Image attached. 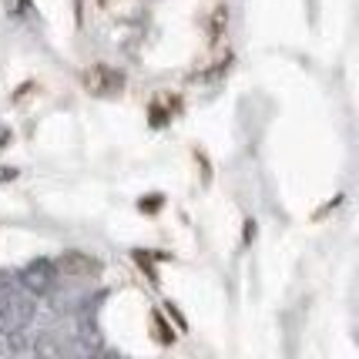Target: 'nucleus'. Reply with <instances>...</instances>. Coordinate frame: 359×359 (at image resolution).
Instances as JSON below:
<instances>
[{
    "label": "nucleus",
    "mask_w": 359,
    "mask_h": 359,
    "mask_svg": "<svg viewBox=\"0 0 359 359\" xmlns=\"http://www.w3.org/2000/svg\"><path fill=\"white\" fill-rule=\"evenodd\" d=\"M31 316H34L31 299L11 282H0V332L14 336V332H20L31 323Z\"/></svg>",
    "instance_id": "obj_1"
},
{
    "label": "nucleus",
    "mask_w": 359,
    "mask_h": 359,
    "mask_svg": "<svg viewBox=\"0 0 359 359\" xmlns=\"http://www.w3.org/2000/svg\"><path fill=\"white\" fill-rule=\"evenodd\" d=\"M84 88L97 97H111V94H121L125 88V74L118 71V67H111V64H94L91 71H84Z\"/></svg>",
    "instance_id": "obj_2"
},
{
    "label": "nucleus",
    "mask_w": 359,
    "mask_h": 359,
    "mask_svg": "<svg viewBox=\"0 0 359 359\" xmlns=\"http://www.w3.org/2000/svg\"><path fill=\"white\" fill-rule=\"evenodd\" d=\"M54 269L61 272L64 279H88V276H97L101 272V262L84 255V252H61L54 259Z\"/></svg>",
    "instance_id": "obj_3"
},
{
    "label": "nucleus",
    "mask_w": 359,
    "mask_h": 359,
    "mask_svg": "<svg viewBox=\"0 0 359 359\" xmlns=\"http://www.w3.org/2000/svg\"><path fill=\"white\" fill-rule=\"evenodd\" d=\"M54 279H57V269H54V262H50V259H34L31 266L24 269V276H20L24 289H31V292H37V296L50 292Z\"/></svg>",
    "instance_id": "obj_4"
},
{
    "label": "nucleus",
    "mask_w": 359,
    "mask_h": 359,
    "mask_svg": "<svg viewBox=\"0 0 359 359\" xmlns=\"http://www.w3.org/2000/svg\"><path fill=\"white\" fill-rule=\"evenodd\" d=\"M172 255H165V252H144V249H135V262H138L141 269H144V276H148V282L151 285H158V272H155V262H168Z\"/></svg>",
    "instance_id": "obj_5"
},
{
    "label": "nucleus",
    "mask_w": 359,
    "mask_h": 359,
    "mask_svg": "<svg viewBox=\"0 0 359 359\" xmlns=\"http://www.w3.org/2000/svg\"><path fill=\"white\" fill-rule=\"evenodd\" d=\"M151 329H155V339H158L161 346H172V343H175V332H172V326L165 323L161 309H151Z\"/></svg>",
    "instance_id": "obj_6"
},
{
    "label": "nucleus",
    "mask_w": 359,
    "mask_h": 359,
    "mask_svg": "<svg viewBox=\"0 0 359 359\" xmlns=\"http://www.w3.org/2000/svg\"><path fill=\"white\" fill-rule=\"evenodd\" d=\"M161 205H165V195L151 191V195H144V198L138 202V212H144V215H155V212H161Z\"/></svg>",
    "instance_id": "obj_7"
},
{
    "label": "nucleus",
    "mask_w": 359,
    "mask_h": 359,
    "mask_svg": "<svg viewBox=\"0 0 359 359\" xmlns=\"http://www.w3.org/2000/svg\"><path fill=\"white\" fill-rule=\"evenodd\" d=\"M225 24H229V11H225V7H215V14H212V41L222 37Z\"/></svg>",
    "instance_id": "obj_8"
},
{
    "label": "nucleus",
    "mask_w": 359,
    "mask_h": 359,
    "mask_svg": "<svg viewBox=\"0 0 359 359\" xmlns=\"http://www.w3.org/2000/svg\"><path fill=\"white\" fill-rule=\"evenodd\" d=\"M168 118H172V111H165L161 104H151V128H161Z\"/></svg>",
    "instance_id": "obj_9"
},
{
    "label": "nucleus",
    "mask_w": 359,
    "mask_h": 359,
    "mask_svg": "<svg viewBox=\"0 0 359 359\" xmlns=\"http://www.w3.org/2000/svg\"><path fill=\"white\" fill-rule=\"evenodd\" d=\"M17 175H20V172H17V168H11V165H0V185H7V182H14Z\"/></svg>",
    "instance_id": "obj_10"
},
{
    "label": "nucleus",
    "mask_w": 359,
    "mask_h": 359,
    "mask_svg": "<svg viewBox=\"0 0 359 359\" xmlns=\"http://www.w3.org/2000/svg\"><path fill=\"white\" fill-rule=\"evenodd\" d=\"M165 313H168V316L175 319V323H178V329H185V319H182V313L175 309V302H165Z\"/></svg>",
    "instance_id": "obj_11"
},
{
    "label": "nucleus",
    "mask_w": 359,
    "mask_h": 359,
    "mask_svg": "<svg viewBox=\"0 0 359 359\" xmlns=\"http://www.w3.org/2000/svg\"><path fill=\"white\" fill-rule=\"evenodd\" d=\"M31 91H34V84H31V81H27V84H20V91L14 94V104H17V101H24V97H27Z\"/></svg>",
    "instance_id": "obj_12"
},
{
    "label": "nucleus",
    "mask_w": 359,
    "mask_h": 359,
    "mask_svg": "<svg viewBox=\"0 0 359 359\" xmlns=\"http://www.w3.org/2000/svg\"><path fill=\"white\" fill-rule=\"evenodd\" d=\"M252 238H255V222L245 219V242H252Z\"/></svg>",
    "instance_id": "obj_13"
},
{
    "label": "nucleus",
    "mask_w": 359,
    "mask_h": 359,
    "mask_svg": "<svg viewBox=\"0 0 359 359\" xmlns=\"http://www.w3.org/2000/svg\"><path fill=\"white\" fill-rule=\"evenodd\" d=\"M11 144V131L7 128H0V148H7Z\"/></svg>",
    "instance_id": "obj_14"
}]
</instances>
